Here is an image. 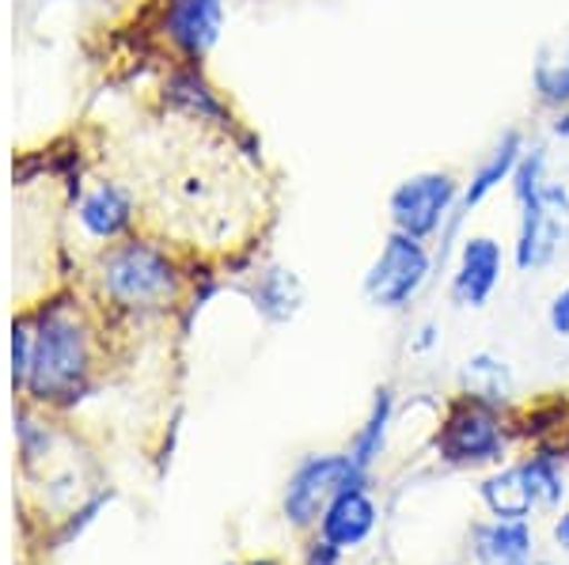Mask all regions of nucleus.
Returning <instances> with one entry per match:
<instances>
[{
  "label": "nucleus",
  "mask_w": 569,
  "mask_h": 565,
  "mask_svg": "<svg viewBox=\"0 0 569 565\" xmlns=\"http://www.w3.org/2000/svg\"><path fill=\"white\" fill-rule=\"evenodd\" d=\"M31 372L27 395L39 403H69L84 391L91 376V331L80 307L66 296H53L31 319Z\"/></svg>",
  "instance_id": "nucleus-1"
},
{
  "label": "nucleus",
  "mask_w": 569,
  "mask_h": 565,
  "mask_svg": "<svg viewBox=\"0 0 569 565\" xmlns=\"http://www.w3.org/2000/svg\"><path fill=\"white\" fill-rule=\"evenodd\" d=\"M182 266L176 251L152 235H126L96 254V285L114 307L126 312H160L182 293Z\"/></svg>",
  "instance_id": "nucleus-2"
},
{
  "label": "nucleus",
  "mask_w": 569,
  "mask_h": 565,
  "mask_svg": "<svg viewBox=\"0 0 569 565\" xmlns=\"http://www.w3.org/2000/svg\"><path fill=\"white\" fill-rule=\"evenodd\" d=\"M433 281H437L433 243L388 228V235L380 240V248H376L369 270H365V278H361V296L376 312L399 315V312H407Z\"/></svg>",
  "instance_id": "nucleus-3"
},
{
  "label": "nucleus",
  "mask_w": 569,
  "mask_h": 565,
  "mask_svg": "<svg viewBox=\"0 0 569 565\" xmlns=\"http://www.w3.org/2000/svg\"><path fill=\"white\" fill-rule=\"evenodd\" d=\"M460 198H463V179L448 168H421L402 175L388 190V228L407 232L415 240L437 243L445 235V228L460 216Z\"/></svg>",
  "instance_id": "nucleus-4"
},
{
  "label": "nucleus",
  "mask_w": 569,
  "mask_h": 565,
  "mask_svg": "<svg viewBox=\"0 0 569 565\" xmlns=\"http://www.w3.org/2000/svg\"><path fill=\"white\" fill-rule=\"evenodd\" d=\"M156 107L168 118H179V122L217 133L224 141H236L247 130L232 99L220 91L209 69L198 61H168L160 84H156Z\"/></svg>",
  "instance_id": "nucleus-5"
},
{
  "label": "nucleus",
  "mask_w": 569,
  "mask_h": 565,
  "mask_svg": "<svg viewBox=\"0 0 569 565\" xmlns=\"http://www.w3.org/2000/svg\"><path fill=\"white\" fill-rule=\"evenodd\" d=\"M569 251V182L550 175L525 202H517L512 266L517 273H543Z\"/></svg>",
  "instance_id": "nucleus-6"
},
{
  "label": "nucleus",
  "mask_w": 569,
  "mask_h": 565,
  "mask_svg": "<svg viewBox=\"0 0 569 565\" xmlns=\"http://www.w3.org/2000/svg\"><path fill=\"white\" fill-rule=\"evenodd\" d=\"M437 452L440 460L456 463V467H479V463L501 460L505 452L501 406L460 395L448 406L445 422L437 430Z\"/></svg>",
  "instance_id": "nucleus-7"
},
{
  "label": "nucleus",
  "mask_w": 569,
  "mask_h": 565,
  "mask_svg": "<svg viewBox=\"0 0 569 565\" xmlns=\"http://www.w3.org/2000/svg\"><path fill=\"white\" fill-rule=\"evenodd\" d=\"M509 248L493 232H467L448 262V300L460 312H482L505 281Z\"/></svg>",
  "instance_id": "nucleus-8"
},
{
  "label": "nucleus",
  "mask_w": 569,
  "mask_h": 565,
  "mask_svg": "<svg viewBox=\"0 0 569 565\" xmlns=\"http://www.w3.org/2000/svg\"><path fill=\"white\" fill-rule=\"evenodd\" d=\"M228 0H160L156 34L171 61H198L206 65L209 53L224 39Z\"/></svg>",
  "instance_id": "nucleus-9"
},
{
  "label": "nucleus",
  "mask_w": 569,
  "mask_h": 565,
  "mask_svg": "<svg viewBox=\"0 0 569 565\" xmlns=\"http://www.w3.org/2000/svg\"><path fill=\"white\" fill-rule=\"evenodd\" d=\"M357 482H365V471L350 460V452L308 455L289 475V486H284V516L297 527L323 521L330 501L342 494L346 486H357Z\"/></svg>",
  "instance_id": "nucleus-10"
},
{
  "label": "nucleus",
  "mask_w": 569,
  "mask_h": 565,
  "mask_svg": "<svg viewBox=\"0 0 569 565\" xmlns=\"http://www.w3.org/2000/svg\"><path fill=\"white\" fill-rule=\"evenodd\" d=\"M72 221H77L80 235L88 243L107 248V243H118L137 232V224H141V198L122 179H96L72 202Z\"/></svg>",
  "instance_id": "nucleus-11"
},
{
  "label": "nucleus",
  "mask_w": 569,
  "mask_h": 565,
  "mask_svg": "<svg viewBox=\"0 0 569 565\" xmlns=\"http://www.w3.org/2000/svg\"><path fill=\"white\" fill-rule=\"evenodd\" d=\"M528 144H531V133L525 125H505V130L490 141V149L475 160V168L467 171V179H463V198H460V213L467 221H471L493 194L509 190L512 171H517V163L525 157Z\"/></svg>",
  "instance_id": "nucleus-12"
},
{
  "label": "nucleus",
  "mask_w": 569,
  "mask_h": 565,
  "mask_svg": "<svg viewBox=\"0 0 569 565\" xmlns=\"http://www.w3.org/2000/svg\"><path fill=\"white\" fill-rule=\"evenodd\" d=\"M247 296H251L254 312H259L266 323L281 326V323H289V319H297L300 307H305V281H300V273L292 266H284V262H262V266L251 273Z\"/></svg>",
  "instance_id": "nucleus-13"
},
{
  "label": "nucleus",
  "mask_w": 569,
  "mask_h": 565,
  "mask_svg": "<svg viewBox=\"0 0 569 565\" xmlns=\"http://www.w3.org/2000/svg\"><path fill=\"white\" fill-rule=\"evenodd\" d=\"M319 527H323V539L335 543L338 551H350V546L369 539L376 527V505H372V497L365 494V482L346 486L342 494L330 501Z\"/></svg>",
  "instance_id": "nucleus-14"
},
{
  "label": "nucleus",
  "mask_w": 569,
  "mask_h": 565,
  "mask_svg": "<svg viewBox=\"0 0 569 565\" xmlns=\"http://www.w3.org/2000/svg\"><path fill=\"white\" fill-rule=\"evenodd\" d=\"M528 84H531V99H536L539 114L569 107V31L539 46L536 58H531Z\"/></svg>",
  "instance_id": "nucleus-15"
},
{
  "label": "nucleus",
  "mask_w": 569,
  "mask_h": 565,
  "mask_svg": "<svg viewBox=\"0 0 569 565\" xmlns=\"http://www.w3.org/2000/svg\"><path fill=\"white\" fill-rule=\"evenodd\" d=\"M460 387L463 395L482 398L490 406H509L517 395V376H512V364L493 350H475L471 357L460 364Z\"/></svg>",
  "instance_id": "nucleus-16"
},
{
  "label": "nucleus",
  "mask_w": 569,
  "mask_h": 565,
  "mask_svg": "<svg viewBox=\"0 0 569 565\" xmlns=\"http://www.w3.org/2000/svg\"><path fill=\"white\" fill-rule=\"evenodd\" d=\"M482 565H531V532L525 521H493L475 532Z\"/></svg>",
  "instance_id": "nucleus-17"
},
{
  "label": "nucleus",
  "mask_w": 569,
  "mask_h": 565,
  "mask_svg": "<svg viewBox=\"0 0 569 565\" xmlns=\"http://www.w3.org/2000/svg\"><path fill=\"white\" fill-rule=\"evenodd\" d=\"M391 417H395V391L383 384L372 391L369 417H365V425L357 430L353 444H350V460L361 471H369L383 455V444H388V433H391Z\"/></svg>",
  "instance_id": "nucleus-18"
},
{
  "label": "nucleus",
  "mask_w": 569,
  "mask_h": 565,
  "mask_svg": "<svg viewBox=\"0 0 569 565\" xmlns=\"http://www.w3.org/2000/svg\"><path fill=\"white\" fill-rule=\"evenodd\" d=\"M482 497L498 521H525V516H531V508H536V497H531L520 467H509V471H501V475L486 478Z\"/></svg>",
  "instance_id": "nucleus-19"
},
{
  "label": "nucleus",
  "mask_w": 569,
  "mask_h": 565,
  "mask_svg": "<svg viewBox=\"0 0 569 565\" xmlns=\"http://www.w3.org/2000/svg\"><path fill=\"white\" fill-rule=\"evenodd\" d=\"M520 471H525V482H528L531 497H536V505L555 508L558 501H562L566 478H562V471H558V463L550 460V455H536V460L520 463Z\"/></svg>",
  "instance_id": "nucleus-20"
},
{
  "label": "nucleus",
  "mask_w": 569,
  "mask_h": 565,
  "mask_svg": "<svg viewBox=\"0 0 569 565\" xmlns=\"http://www.w3.org/2000/svg\"><path fill=\"white\" fill-rule=\"evenodd\" d=\"M31 319H16L12 326V387L23 391L27 387V372H31Z\"/></svg>",
  "instance_id": "nucleus-21"
},
{
  "label": "nucleus",
  "mask_w": 569,
  "mask_h": 565,
  "mask_svg": "<svg viewBox=\"0 0 569 565\" xmlns=\"http://www.w3.org/2000/svg\"><path fill=\"white\" fill-rule=\"evenodd\" d=\"M547 326H550V334L555 339H566L569 342V281L562 289H558L555 296H550V304H547Z\"/></svg>",
  "instance_id": "nucleus-22"
},
{
  "label": "nucleus",
  "mask_w": 569,
  "mask_h": 565,
  "mask_svg": "<svg viewBox=\"0 0 569 565\" xmlns=\"http://www.w3.org/2000/svg\"><path fill=\"white\" fill-rule=\"evenodd\" d=\"M543 141L547 144H569V107L543 114Z\"/></svg>",
  "instance_id": "nucleus-23"
},
{
  "label": "nucleus",
  "mask_w": 569,
  "mask_h": 565,
  "mask_svg": "<svg viewBox=\"0 0 569 565\" xmlns=\"http://www.w3.org/2000/svg\"><path fill=\"white\" fill-rule=\"evenodd\" d=\"M437 342H440V326L433 323V319H426V323H421L418 331H415V339H410V350H415V353H429Z\"/></svg>",
  "instance_id": "nucleus-24"
},
{
  "label": "nucleus",
  "mask_w": 569,
  "mask_h": 565,
  "mask_svg": "<svg viewBox=\"0 0 569 565\" xmlns=\"http://www.w3.org/2000/svg\"><path fill=\"white\" fill-rule=\"evenodd\" d=\"M338 554H342V551H338V546L335 543H316V546H311V554H308V565H335L338 562Z\"/></svg>",
  "instance_id": "nucleus-25"
},
{
  "label": "nucleus",
  "mask_w": 569,
  "mask_h": 565,
  "mask_svg": "<svg viewBox=\"0 0 569 565\" xmlns=\"http://www.w3.org/2000/svg\"><path fill=\"white\" fill-rule=\"evenodd\" d=\"M555 539H558V546H566L569 551V513L555 524Z\"/></svg>",
  "instance_id": "nucleus-26"
},
{
  "label": "nucleus",
  "mask_w": 569,
  "mask_h": 565,
  "mask_svg": "<svg viewBox=\"0 0 569 565\" xmlns=\"http://www.w3.org/2000/svg\"><path fill=\"white\" fill-rule=\"evenodd\" d=\"M61 4H103V0H61Z\"/></svg>",
  "instance_id": "nucleus-27"
},
{
  "label": "nucleus",
  "mask_w": 569,
  "mask_h": 565,
  "mask_svg": "<svg viewBox=\"0 0 569 565\" xmlns=\"http://www.w3.org/2000/svg\"><path fill=\"white\" fill-rule=\"evenodd\" d=\"M251 565H278V562H270V558H262V562H251Z\"/></svg>",
  "instance_id": "nucleus-28"
}]
</instances>
